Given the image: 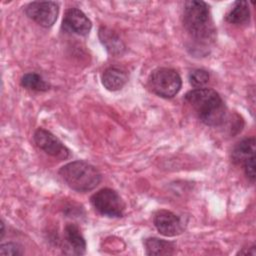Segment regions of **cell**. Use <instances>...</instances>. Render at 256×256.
Masks as SVG:
<instances>
[{
	"mask_svg": "<svg viewBox=\"0 0 256 256\" xmlns=\"http://www.w3.org/2000/svg\"><path fill=\"white\" fill-rule=\"evenodd\" d=\"M186 102L198 119L207 126H220L226 118V106L221 96L210 88H197L186 93Z\"/></svg>",
	"mask_w": 256,
	"mask_h": 256,
	"instance_id": "1",
	"label": "cell"
},
{
	"mask_svg": "<svg viewBox=\"0 0 256 256\" xmlns=\"http://www.w3.org/2000/svg\"><path fill=\"white\" fill-rule=\"evenodd\" d=\"M183 25L189 34L199 41H208L212 38V25L209 6L204 1L190 0L183 6Z\"/></svg>",
	"mask_w": 256,
	"mask_h": 256,
	"instance_id": "2",
	"label": "cell"
},
{
	"mask_svg": "<svg viewBox=\"0 0 256 256\" xmlns=\"http://www.w3.org/2000/svg\"><path fill=\"white\" fill-rule=\"evenodd\" d=\"M63 181L73 190L88 192L96 188L101 182V174L93 165L85 161L67 163L59 170Z\"/></svg>",
	"mask_w": 256,
	"mask_h": 256,
	"instance_id": "3",
	"label": "cell"
},
{
	"mask_svg": "<svg viewBox=\"0 0 256 256\" xmlns=\"http://www.w3.org/2000/svg\"><path fill=\"white\" fill-rule=\"evenodd\" d=\"M148 86L156 95L172 98L180 91L182 80L176 70L161 67L152 71L148 79Z\"/></svg>",
	"mask_w": 256,
	"mask_h": 256,
	"instance_id": "4",
	"label": "cell"
},
{
	"mask_svg": "<svg viewBox=\"0 0 256 256\" xmlns=\"http://www.w3.org/2000/svg\"><path fill=\"white\" fill-rule=\"evenodd\" d=\"M91 204L101 215L107 217H121L125 210V203L113 189L104 188L94 193Z\"/></svg>",
	"mask_w": 256,
	"mask_h": 256,
	"instance_id": "5",
	"label": "cell"
},
{
	"mask_svg": "<svg viewBox=\"0 0 256 256\" xmlns=\"http://www.w3.org/2000/svg\"><path fill=\"white\" fill-rule=\"evenodd\" d=\"M59 6L52 1H34L25 7L26 15L42 27H51L58 16Z\"/></svg>",
	"mask_w": 256,
	"mask_h": 256,
	"instance_id": "6",
	"label": "cell"
},
{
	"mask_svg": "<svg viewBox=\"0 0 256 256\" xmlns=\"http://www.w3.org/2000/svg\"><path fill=\"white\" fill-rule=\"evenodd\" d=\"M36 145L50 156L63 160L69 156L68 148L50 131L39 128L34 133Z\"/></svg>",
	"mask_w": 256,
	"mask_h": 256,
	"instance_id": "7",
	"label": "cell"
},
{
	"mask_svg": "<svg viewBox=\"0 0 256 256\" xmlns=\"http://www.w3.org/2000/svg\"><path fill=\"white\" fill-rule=\"evenodd\" d=\"M154 225L157 231L166 237L179 235L183 231V223L181 219L171 211L159 210L154 215Z\"/></svg>",
	"mask_w": 256,
	"mask_h": 256,
	"instance_id": "8",
	"label": "cell"
},
{
	"mask_svg": "<svg viewBox=\"0 0 256 256\" xmlns=\"http://www.w3.org/2000/svg\"><path fill=\"white\" fill-rule=\"evenodd\" d=\"M63 27L67 31L86 36L90 32L92 24L89 18L80 9L69 8L64 14Z\"/></svg>",
	"mask_w": 256,
	"mask_h": 256,
	"instance_id": "9",
	"label": "cell"
},
{
	"mask_svg": "<svg viewBox=\"0 0 256 256\" xmlns=\"http://www.w3.org/2000/svg\"><path fill=\"white\" fill-rule=\"evenodd\" d=\"M255 138H245L238 142L232 150V161L235 164L243 165L248 160L255 158Z\"/></svg>",
	"mask_w": 256,
	"mask_h": 256,
	"instance_id": "10",
	"label": "cell"
},
{
	"mask_svg": "<svg viewBox=\"0 0 256 256\" xmlns=\"http://www.w3.org/2000/svg\"><path fill=\"white\" fill-rule=\"evenodd\" d=\"M103 86L109 91H117L121 89L127 82V74L116 67L107 68L101 77Z\"/></svg>",
	"mask_w": 256,
	"mask_h": 256,
	"instance_id": "11",
	"label": "cell"
},
{
	"mask_svg": "<svg viewBox=\"0 0 256 256\" xmlns=\"http://www.w3.org/2000/svg\"><path fill=\"white\" fill-rule=\"evenodd\" d=\"M65 239L71 252L76 255H82L86 251V242L79 228L75 224H67L65 227Z\"/></svg>",
	"mask_w": 256,
	"mask_h": 256,
	"instance_id": "12",
	"label": "cell"
},
{
	"mask_svg": "<svg viewBox=\"0 0 256 256\" xmlns=\"http://www.w3.org/2000/svg\"><path fill=\"white\" fill-rule=\"evenodd\" d=\"M225 19L231 24H245L250 19V9L247 1H236L230 11L226 14Z\"/></svg>",
	"mask_w": 256,
	"mask_h": 256,
	"instance_id": "13",
	"label": "cell"
},
{
	"mask_svg": "<svg viewBox=\"0 0 256 256\" xmlns=\"http://www.w3.org/2000/svg\"><path fill=\"white\" fill-rule=\"evenodd\" d=\"M144 246L147 255H172L175 250V245L172 242L159 238L146 239Z\"/></svg>",
	"mask_w": 256,
	"mask_h": 256,
	"instance_id": "14",
	"label": "cell"
},
{
	"mask_svg": "<svg viewBox=\"0 0 256 256\" xmlns=\"http://www.w3.org/2000/svg\"><path fill=\"white\" fill-rule=\"evenodd\" d=\"M99 37L102 44L111 54H120L125 48L118 35L107 27L100 28Z\"/></svg>",
	"mask_w": 256,
	"mask_h": 256,
	"instance_id": "15",
	"label": "cell"
},
{
	"mask_svg": "<svg viewBox=\"0 0 256 256\" xmlns=\"http://www.w3.org/2000/svg\"><path fill=\"white\" fill-rule=\"evenodd\" d=\"M21 85L24 88L33 91H47L50 85L38 74L27 73L21 78Z\"/></svg>",
	"mask_w": 256,
	"mask_h": 256,
	"instance_id": "16",
	"label": "cell"
},
{
	"mask_svg": "<svg viewBox=\"0 0 256 256\" xmlns=\"http://www.w3.org/2000/svg\"><path fill=\"white\" fill-rule=\"evenodd\" d=\"M189 82L195 88H203L209 81V73L204 69H195L189 74Z\"/></svg>",
	"mask_w": 256,
	"mask_h": 256,
	"instance_id": "17",
	"label": "cell"
},
{
	"mask_svg": "<svg viewBox=\"0 0 256 256\" xmlns=\"http://www.w3.org/2000/svg\"><path fill=\"white\" fill-rule=\"evenodd\" d=\"M23 251L18 244L15 243H6L2 244L0 247V255L7 256V255H21Z\"/></svg>",
	"mask_w": 256,
	"mask_h": 256,
	"instance_id": "18",
	"label": "cell"
},
{
	"mask_svg": "<svg viewBox=\"0 0 256 256\" xmlns=\"http://www.w3.org/2000/svg\"><path fill=\"white\" fill-rule=\"evenodd\" d=\"M244 167V171L246 176L248 177V179H250V181L254 182L255 180V158H252L250 160H248L247 162H245L243 164Z\"/></svg>",
	"mask_w": 256,
	"mask_h": 256,
	"instance_id": "19",
	"label": "cell"
},
{
	"mask_svg": "<svg viewBox=\"0 0 256 256\" xmlns=\"http://www.w3.org/2000/svg\"><path fill=\"white\" fill-rule=\"evenodd\" d=\"M238 254H251V255H255L256 251H255V246L250 247L248 250L246 251H240Z\"/></svg>",
	"mask_w": 256,
	"mask_h": 256,
	"instance_id": "20",
	"label": "cell"
},
{
	"mask_svg": "<svg viewBox=\"0 0 256 256\" xmlns=\"http://www.w3.org/2000/svg\"><path fill=\"white\" fill-rule=\"evenodd\" d=\"M1 227H2V229H1V238H2L4 235V223L3 222H1Z\"/></svg>",
	"mask_w": 256,
	"mask_h": 256,
	"instance_id": "21",
	"label": "cell"
}]
</instances>
